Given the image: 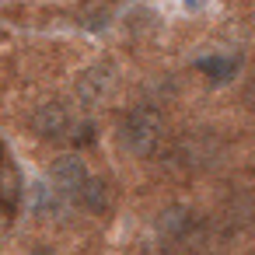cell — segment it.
Returning a JSON list of instances; mask_svg holds the SVG:
<instances>
[{"label": "cell", "mask_w": 255, "mask_h": 255, "mask_svg": "<svg viewBox=\"0 0 255 255\" xmlns=\"http://www.w3.org/2000/svg\"><path fill=\"white\" fill-rule=\"evenodd\" d=\"M28 123H32V133L39 140H74L77 136V126H81L63 102H42L32 112Z\"/></svg>", "instance_id": "3957f363"}, {"label": "cell", "mask_w": 255, "mask_h": 255, "mask_svg": "<svg viewBox=\"0 0 255 255\" xmlns=\"http://www.w3.org/2000/svg\"><path fill=\"white\" fill-rule=\"evenodd\" d=\"M74 203H77V206H84L88 213H105V210L112 206V185H109L105 178L91 175V178H88V185L81 189V196H77Z\"/></svg>", "instance_id": "8992f818"}, {"label": "cell", "mask_w": 255, "mask_h": 255, "mask_svg": "<svg viewBox=\"0 0 255 255\" xmlns=\"http://www.w3.org/2000/svg\"><path fill=\"white\" fill-rule=\"evenodd\" d=\"M105 77H109L105 67H91L88 74H81V81H77V95H81L84 102H98V98L109 91V84H112V81H105Z\"/></svg>", "instance_id": "52a82bcc"}, {"label": "cell", "mask_w": 255, "mask_h": 255, "mask_svg": "<svg viewBox=\"0 0 255 255\" xmlns=\"http://www.w3.org/2000/svg\"><path fill=\"white\" fill-rule=\"evenodd\" d=\"M32 255H56V252H53V248H46V245H42V248H35V252H32Z\"/></svg>", "instance_id": "30bf717a"}, {"label": "cell", "mask_w": 255, "mask_h": 255, "mask_svg": "<svg viewBox=\"0 0 255 255\" xmlns=\"http://www.w3.org/2000/svg\"><path fill=\"white\" fill-rule=\"evenodd\" d=\"M182 4H185V7H189V11H199V7H203V4H206V0H182Z\"/></svg>", "instance_id": "9c48e42d"}, {"label": "cell", "mask_w": 255, "mask_h": 255, "mask_svg": "<svg viewBox=\"0 0 255 255\" xmlns=\"http://www.w3.org/2000/svg\"><path fill=\"white\" fill-rule=\"evenodd\" d=\"M199 234H203V217H199L192 206H182V203H175V206L161 210V213H157V220H154L157 248H161V252H168V255L192 248V245L199 241Z\"/></svg>", "instance_id": "7a4b0ae2"}, {"label": "cell", "mask_w": 255, "mask_h": 255, "mask_svg": "<svg viewBox=\"0 0 255 255\" xmlns=\"http://www.w3.org/2000/svg\"><path fill=\"white\" fill-rule=\"evenodd\" d=\"M164 136H168L164 116L150 105H133L119 119V143L133 157H154L164 147Z\"/></svg>", "instance_id": "6da1fadb"}, {"label": "cell", "mask_w": 255, "mask_h": 255, "mask_svg": "<svg viewBox=\"0 0 255 255\" xmlns=\"http://www.w3.org/2000/svg\"><path fill=\"white\" fill-rule=\"evenodd\" d=\"M21 175H18V164H14V157H7V164H4V210H7V217H14L18 213V203H21Z\"/></svg>", "instance_id": "ba28073f"}, {"label": "cell", "mask_w": 255, "mask_h": 255, "mask_svg": "<svg viewBox=\"0 0 255 255\" xmlns=\"http://www.w3.org/2000/svg\"><path fill=\"white\" fill-rule=\"evenodd\" d=\"M88 178H91V171L84 168V161H81V157L67 154V157H56V161H53L49 185H53L63 199H77V196H81V189L88 185Z\"/></svg>", "instance_id": "277c9868"}, {"label": "cell", "mask_w": 255, "mask_h": 255, "mask_svg": "<svg viewBox=\"0 0 255 255\" xmlns=\"http://www.w3.org/2000/svg\"><path fill=\"white\" fill-rule=\"evenodd\" d=\"M196 70L210 81V84H227L238 77L241 70V56L238 53H206L196 60Z\"/></svg>", "instance_id": "5b68a950"}]
</instances>
